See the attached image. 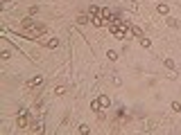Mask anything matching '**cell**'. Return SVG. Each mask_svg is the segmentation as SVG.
Masks as SVG:
<instances>
[{"label": "cell", "instance_id": "3", "mask_svg": "<svg viewBox=\"0 0 181 135\" xmlns=\"http://www.w3.org/2000/svg\"><path fill=\"white\" fill-rule=\"evenodd\" d=\"M16 126H18V128H25V126H30V120H27V108H21V110H18Z\"/></svg>", "mask_w": 181, "mask_h": 135}, {"label": "cell", "instance_id": "6", "mask_svg": "<svg viewBox=\"0 0 181 135\" xmlns=\"http://www.w3.org/2000/svg\"><path fill=\"white\" fill-rule=\"evenodd\" d=\"M91 110H95V113H102V104H100V99H93V101H91Z\"/></svg>", "mask_w": 181, "mask_h": 135}, {"label": "cell", "instance_id": "15", "mask_svg": "<svg viewBox=\"0 0 181 135\" xmlns=\"http://www.w3.org/2000/svg\"><path fill=\"white\" fill-rule=\"evenodd\" d=\"M140 45H143V47H150L152 43H150V38H145V36H143V38H140Z\"/></svg>", "mask_w": 181, "mask_h": 135}, {"label": "cell", "instance_id": "17", "mask_svg": "<svg viewBox=\"0 0 181 135\" xmlns=\"http://www.w3.org/2000/svg\"><path fill=\"white\" fill-rule=\"evenodd\" d=\"M168 25H170V27H177V25H179V23H177L174 18H168Z\"/></svg>", "mask_w": 181, "mask_h": 135}, {"label": "cell", "instance_id": "13", "mask_svg": "<svg viewBox=\"0 0 181 135\" xmlns=\"http://www.w3.org/2000/svg\"><path fill=\"white\" fill-rule=\"evenodd\" d=\"M107 54H109V59H111V61H115V59H118V52H115V50H109Z\"/></svg>", "mask_w": 181, "mask_h": 135}, {"label": "cell", "instance_id": "12", "mask_svg": "<svg viewBox=\"0 0 181 135\" xmlns=\"http://www.w3.org/2000/svg\"><path fill=\"white\" fill-rule=\"evenodd\" d=\"M79 133H88V131H91V126H88V124H79Z\"/></svg>", "mask_w": 181, "mask_h": 135}, {"label": "cell", "instance_id": "2", "mask_svg": "<svg viewBox=\"0 0 181 135\" xmlns=\"http://www.w3.org/2000/svg\"><path fill=\"white\" fill-rule=\"evenodd\" d=\"M109 32H111L113 38L124 41V38H129V34H131V25L118 18V20H113V23H109Z\"/></svg>", "mask_w": 181, "mask_h": 135}, {"label": "cell", "instance_id": "10", "mask_svg": "<svg viewBox=\"0 0 181 135\" xmlns=\"http://www.w3.org/2000/svg\"><path fill=\"white\" fill-rule=\"evenodd\" d=\"M100 7H91V9H88V14H91V18H93V16H100Z\"/></svg>", "mask_w": 181, "mask_h": 135}, {"label": "cell", "instance_id": "11", "mask_svg": "<svg viewBox=\"0 0 181 135\" xmlns=\"http://www.w3.org/2000/svg\"><path fill=\"white\" fill-rule=\"evenodd\" d=\"M86 20H88V16H86V14H79V16H77V23H79V25H84Z\"/></svg>", "mask_w": 181, "mask_h": 135}, {"label": "cell", "instance_id": "5", "mask_svg": "<svg viewBox=\"0 0 181 135\" xmlns=\"http://www.w3.org/2000/svg\"><path fill=\"white\" fill-rule=\"evenodd\" d=\"M43 43H45V47H50V50H54V47H59V38H45Z\"/></svg>", "mask_w": 181, "mask_h": 135}, {"label": "cell", "instance_id": "4", "mask_svg": "<svg viewBox=\"0 0 181 135\" xmlns=\"http://www.w3.org/2000/svg\"><path fill=\"white\" fill-rule=\"evenodd\" d=\"M41 83H43V79H41V77H34V79H30V81H27V88H39Z\"/></svg>", "mask_w": 181, "mask_h": 135}, {"label": "cell", "instance_id": "16", "mask_svg": "<svg viewBox=\"0 0 181 135\" xmlns=\"http://www.w3.org/2000/svg\"><path fill=\"white\" fill-rule=\"evenodd\" d=\"M54 92H57V95H63V92H66V88H63V86H57V90H54Z\"/></svg>", "mask_w": 181, "mask_h": 135}, {"label": "cell", "instance_id": "14", "mask_svg": "<svg viewBox=\"0 0 181 135\" xmlns=\"http://www.w3.org/2000/svg\"><path fill=\"white\" fill-rule=\"evenodd\" d=\"M170 108L174 110V113H179V110H181V104H179V101H172V106H170Z\"/></svg>", "mask_w": 181, "mask_h": 135}, {"label": "cell", "instance_id": "18", "mask_svg": "<svg viewBox=\"0 0 181 135\" xmlns=\"http://www.w3.org/2000/svg\"><path fill=\"white\" fill-rule=\"evenodd\" d=\"M2 2H5V5H7V2H9V0H2Z\"/></svg>", "mask_w": 181, "mask_h": 135}, {"label": "cell", "instance_id": "9", "mask_svg": "<svg viewBox=\"0 0 181 135\" xmlns=\"http://www.w3.org/2000/svg\"><path fill=\"white\" fill-rule=\"evenodd\" d=\"M156 9H159V14H161V16H165L168 11H170V7H168V5H159Z\"/></svg>", "mask_w": 181, "mask_h": 135}, {"label": "cell", "instance_id": "1", "mask_svg": "<svg viewBox=\"0 0 181 135\" xmlns=\"http://www.w3.org/2000/svg\"><path fill=\"white\" fill-rule=\"evenodd\" d=\"M18 34H21L23 38H30V41H41L43 36H45V27L36 25L32 18H25L23 25H21V30H18Z\"/></svg>", "mask_w": 181, "mask_h": 135}, {"label": "cell", "instance_id": "7", "mask_svg": "<svg viewBox=\"0 0 181 135\" xmlns=\"http://www.w3.org/2000/svg\"><path fill=\"white\" fill-rule=\"evenodd\" d=\"M93 25H95V27H102V25H107V23H104L102 16H93Z\"/></svg>", "mask_w": 181, "mask_h": 135}, {"label": "cell", "instance_id": "8", "mask_svg": "<svg viewBox=\"0 0 181 135\" xmlns=\"http://www.w3.org/2000/svg\"><path fill=\"white\" fill-rule=\"evenodd\" d=\"M98 99H100V104H102V108H109V106H111V101H109V97H107V95L98 97Z\"/></svg>", "mask_w": 181, "mask_h": 135}]
</instances>
